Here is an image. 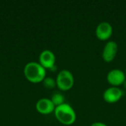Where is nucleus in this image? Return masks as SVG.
I'll return each instance as SVG.
<instances>
[{
	"label": "nucleus",
	"instance_id": "obj_1",
	"mask_svg": "<svg viewBox=\"0 0 126 126\" xmlns=\"http://www.w3.org/2000/svg\"><path fill=\"white\" fill-rule=\"evenodd\" d=\"M23 72L26 79L32 83H41L47 77L46 69L38 62L35 61L26 63Z\"/></svg>",
	"mask_w": 126,
	"mask_h": 126
},
{
	"label": "nucleus",
	"instance_id": "obj_2",
	"mask_svg": "<svg viewBox=\"0 0 126 126\" xmlns=\"http://www.w3.org/2000/svg\"><path fill=\"white\" fill-rule=\"evenodd\" d=\"M54 114L57 120L64 126L73 125L77 119L76 112L68 103H63L55 107Z\"/></svg>",
	"mask_w": 126,
	"mask_h": 126
},
{
	"label": "nucleus",
	"instance_id": "obj_3",
	"mask_svg": "<svg viewBox=\"0 0 126 126\" xmlns=\"http://www.w3.org/2000/svg\"><path fill=\"white\" fill-rule=\"evenodd\" d=\"M57 87L63 92H67L73 87L75 84V78L73 74L67 69L61 70L56 77Z\"/></svg>",
	"mask_w": 126,
	"mask_h": 126
},
{
	"label": "nucleus",
	"instance_id": "obj_4",
	"mask_svg": "<svg viewBox=\"0 0 126 126\" xmlns=\"http://www.w3.org/2000/svg\"><path fill=\"white\" fill-rule=\"evenodd\" d=\"M107 82L114 87H119L123 85L126 80V76L125 72L119 69H114L109 72L106 76Z\"/></svg>",
	"mask_w": 126,
	"mask_h": 126
},
{
	"label": "nucleus",
	"instance_id": "obj_5",
	"mask_svg": "<svg viewBox=\"0 0 126 126\" xmlns=\"http://www.w3.org/2000/svg\"><path fill=\"white\" fill-rule=\"evenodd\" d=\"M56 58L54 52L49 49L43 50L38 57V63L47 70L52 69L55 66Z\"/></svg>",
	"mask_w": 126,
	"mask_h": 126
},
{
	"label": "nucleus",
	"instance_id": "obj_6",
	"mask_svg": "<svg viewBox=\"0 0 126 126\" xmlns=\"http://www.w3.org/2000/svg\"><path fill=\"white\" fill-rule=\"evenodd\" d=\"M113 34V27L108 21H102L96 27L95 35L100 41L109 40Z\"/></svg>",
	"mask_w": 126,
	"mask_h": 126
},
{
	"label": "nucleus",
	"instance_id": "obj_7",
	"mask_svg": "<svg viewBox=\"0 0 126 126\" xmlns=\"http://www.w3.org/2000/svg\"><path fill=\"white\" fill-rule=\"evenodd\" d=\"M123 96V92L121 89L119 87H114L111 86L108 89H106L103 94V100L110 104L116 103Z\"/></svg>",
	"mask_w": 126,
	"mask_h": 126
},
{
	"label": "nucleus",
	"instance_id": "obj_8",
	"mask_svg": "<svg viewBox=\"0 0 126 126\" xmlns=\"http://www.w3.org/2000/svg\"><path fill=\"white\" fill-rule=\"evenodd\" d=\"M118 52V45L114 41H108L103 49L102 58L105 62L110 63L113 61Z\"/></svg>",
	"mask_w": 126,
	"mask_h": 126
},
{
	"label": "nucleus",
	"instance_id": "obj_9",
	"mask_svg": "<svg viewBox=\"0 0 126 126\" xmlns=\"http://www.w3.org/2000/svg\"><path fill=\"white\" fill-rule=\"evenodd\" d=\"M36 111L43 115H48L54 113L55 106L52 102L51 99L49 98H41L35 104Z\"/></svg>",
	"mask_w": 126,
	"mask_h": 126
},
{
	"label": "nucleus",
	"instance_id": "obj_10",
	"mask_svg": "<svg viewBox=\"0 0 126 126\" xmlns=\"http://www.w3.org/2000/svg\"><path fill=\"white\" fill-rule=\"evenodd\" d=\"M51 100H52V102L53 103V104L55 105V107L65 103V97H64V96L61 93H58V92L55 93L52 96Z\"/></svg>",
	"mask_w": 126,
	"mask_h": 126
},
{
	"label": "nucleus",
	"instance_id": "obj_11",
	"mask_svg": "<svg viewBox=\"0 0 126 126\" xmlns=\"http://www.w3.org/2000/svg\"><path fill=\"white\" fill-rule=\"evenodd\" d=\"M42 83L44 87L46 88L47 89H52L57 87L56 80L50 77H46L44 80L42 81Z\"/></svg>",
	"mask_w": 126,
	"mask_h": 126
},
{
	"label": "nucleus",
	"instance_id": "obj_12",
	"mask_svg": "<svg viewBox=\"0 0 126 126\" xmlns=\"http://www.w3.org/2000/svg\"><path fill=\"white\" fill-rule=\"evenodd\" d=\"M90 126H108L106 124L103 123H101V122H96V123H94L92 124H91Z\"/></svg>",
	"mask_w": 126,
	"mask_h": 126
},
{
	"label": "nucleus",
	"instance_id": "obj_13",
	"mask_svg": "<svg viewBox=\"0 0 126 126\" xmlns=\"http://www.w3.org/2000/svg\"><path fill=\"white\" fill-rule=\"evenodd\" d=\"M123 86H125V88H126V81H125V83H123Z\"/></svg>",
	"mask_w": 126,
	"mask_h": 126
},
{
	"label": "nucleus",
	"instance_id": "obj_14",
	"mask_svg": "<svg viewBox=\"0 0 126 126\" xmlns=\"http://www.w3.org/2000/svg\"><path fill=\"white\" fill-rule=\"evenodd\" d=\"M125 72V75H126V70H125V72Z\"/></svg>",
	"mask_w": 126,
	"mask_h": 126
}]
</instances>
